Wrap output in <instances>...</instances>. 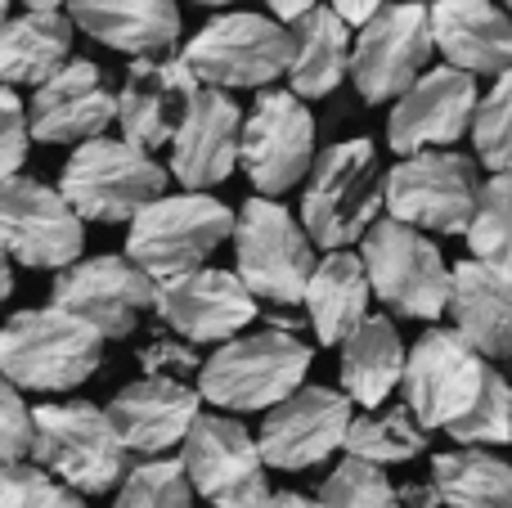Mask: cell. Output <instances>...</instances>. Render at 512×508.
<instances>
[{"instance_id":"6da1fadb","label":"cell","mask_w":512,"mask_h":508,"mask_svg":"<svg viewBox=\"0 0 512 508\" xmlns=\"http://www.w3.org/2000/svg\"><path fill=\"white\" fill-rule=\"evenodd\" d=\"M310 347L297 333L256 329L221 342L198 369V396L230 414H270L292 392H301L310 374Z\"/></svg>"},{"instance_id":"7a4b0ae2","label":"cell","mask_w":512,"mask_h":508,"mask_svg":"<svg viewBox=\"0 0 512 508\" xmlns=\"http://www.w3.org/2000/svg\"><path fill=\"white\" fill-rule=\"evenodd\" d=\"M104 365V338L59 306L18 311L0 329V374L18 392H72Z\"/></svg>"},{"instance_id":"3957f363","label":"cell","mask_w":512,"mask_h":508,"mask_svg":"<svg viewBox=\"0 0 512 508\" xmlns=\"http://www.w3.org/2000/svg\"><path fill=\"white\" fill-rule=\"evenodd\" d=\"M382 167L369 140L328 144L315 158L301 194V230L324 252H342L360 243L378 225L382 212Z\"/></svg>"},{"instance_id":"277c9868","label":"cell","mask_w":512,"mask_h":508,"mask_svg":"<svg viewBox=\"0 0 512 508\" xmlns=\"http://www.w3.org/2000/svg\"><path fill=\"white\" fill-rule=\"evenodd\" d=\"M32 464L77 495H108L131 473V450L122 446L108 410L63 401L32 410Z\"/></svg>"},{"instance_id":"5b68a950","label":"cell","mask_w":512,"mask_h":508,"mask_svg":"<svg viewBox=\"0 0 512 508\" xmlns=\"http://www.w3.org/2000/svg\"><path fill=\"white\" fill-rule=\"evenodd\" d=\"M234 216L212 194H162L126 230V257L153 279L167 284L176 275L203 270L207 257L234 239Z\"/></svg>"},{"instance_id":"8992f818","label":"cell","mask_w":512,"mask_h":508,"mask_svg":"<svg viewBox=\"0 0 512 508\" xmlns=\"http://www.w3.org/2000/svg\"><path fill=\"white\" fill-rule=\"evenodd\" d=\"M59 194L81 221L131 225L144 207L167 194V171L135 144L99 135L90 144H77V153L63 162Z\"/></svg>"},{"instance_id":"52a82bcc","label":"cell","mask_w":512,"mask_h":508,"mask_svg":"<svg viewBox=\"0 0 512 508\" xmlns=\"http://www.w3.org/2000/svg\"><path fill=\"white\" fill-rule=\"evenodd\" d=\"M234 261H239L234 275L248 284V293L270 306H297L319 266L301 221H292L279 198L261 194H252L234 216Z\"/></svg>"},{"instance_id":"ba28073f","label":"cell","mask_w":512,"mask_h":508,"mask_svg":"<svg viewBox=\"0 0 512 508\" xmlns=\"http://www.w3.org/2000/svg\"><path fill=\"white\" fill-rule=\"evenodd\" d=\"M481 198L477 162L468 153L427 149L400 158L382 180V207L391 221L423 234H468Z\"/></svg>"},{"instance_id":"9c48e42d","label":"cell","mask_w":512,"mask_h":508,"mask_svg":"<svg viewBox=\"0 0 512 508\" xmlns=\"http://www.w3.org/2000/svg\"><path fill=\"white\" fill-rule=\"evenodd\" d=\"M360 243L369 288L387 311H396L400 320H441L450 311V266L423 230H409L387 216Z\"/></svg>"},{"instance_id":"30bf717a","label":"cell","mask_w":512,"mask_h":508,"mask_svg":"<svg viewBox=\"0 0 512 508\" xmlns=\"http://www.w3.org/2000/svg\"><path fill=\"white\" fill-rule=\"evenodd\" d=\"M180 59L194 68L198 86L212 90H270L288 77L292 36L279 18L265 14H221L189 36Z\"/></svg>"},{"instance_id":"8fae6325","label":"cell","mask_w":512,"mask_h":508,"mask_svg":"<svg viewBox=\"0 0 512 508\" xmlns=\"http://www.w3.org/2000/svg\"><path fill=\"white\" fill-rule=\"evenodd\" d=\"M436 54L432 9L423 0L382 5L351 45V81L364 104H396Z\"/></svg>"},{"instance_id":"7c38bea8","label":"cell","mask_w":512,"mask_h":508,"mask_svg":"<svg viewBox=\"0 0 512 508\" xmlns=\"http://www.w3.org/2000/svg\"><path fill=\"white\" fill-rule=\"evenodd\" d=\"M315 117L292 90H261L252 113H243L239 167L261 198H279L315 167Z\"/></svg>"},{"instance_id":"4fadbf2b","label":"cell","mask_w":512,"mask_h":508,"mask_svg":"<svg viewBox=\"0 0 512 508\" xmlns=\"http://www.w3.org/2000/svg\"><path fill=\"white\" fill-rule=\"evenodd\" d=\"M490 378V360L477 356L454 329H427L405 356V405L418 428L450 432L463 414L477 405Z\"/></svg>"},{"instance_id":"5bb4252c","label":"cell","mask_w":512,"mask_h":508,"mask_svg":"<svg viewBox=\"0 0 512 508\" xmlns=\"http://www.w3.org/2000/svg\"><path fill=\"white\" fill-rule=\"evenodd\" d=\"M0 248L32 270H68L86 248V221L54 185L32 176L0 180Z\"/></svg>"},{"instance_id":"9a60e30c","label":"cell","mask_w":512,"mask_h":508,"mask_svg":"<svg viewBox=\"0 0 512 508\" xmlns=\"http://www.w3.org/2000/svg\"><path fill=\"white\" fill-rule=\"evenodd\" d=\"M180 468L194 495H203L212 508H265L270 500L261 446L230 414H198L185 437Z\"/></svg>"},{"instance_id":"2e32d148","label":"cell","mask_w":512,"mask_h":508,"mask_svg":"<svg viewBox=\"0 0 512 508\" xmlns=\"http://www.w3.org/2000/svg\"><path fill=\"white\" fill-rule=\"evenodd\" d=\"M153 302H158V284L131 257L108 252V257H86L72 261L68 270H59L50 306L77 315L104 342L108 338L122 342L140 329V320L153 311Z\"/></svg>"},{"instance_id":"e0dca14e","label":"cell","mask_w":512,"mask_h":508,"mask_svg":"<svg viewBox=\"0 0 512 508\" xmlns=\"http://www.w3.org/2000/svg\"><path fill=\"white\" fill-rule=\"evenodd\" d=\"M355 419V405L346 392L333 387H301L283 405H274L261 423V459L265 468H283V473H306V468L324 464L333 450L346 446V428Z\"/></svg>"},{"instance_id":"ac0fdd59","label":"cell","mask_w":512,"mask_h":508,"mask_svg":"<svg viewBox=\"0 0 512 508\" xmlns=\"http://www.w3.org/2000/svg\"><path fill=\"white\" fill-rule=\"evenodd\" d=\"M153 315L176 333L189 347H203V342H230L256 320V297L248 293L234 270H189L176 275L167 284H158V302Z\"/></svg>"},{"instance_id":"d6986e66","label":"cell","mask_w":512,"mask_h":508,"mask_svg":"<svg viewBox=\"0 0 512 508\" xmlns=\"http://www.w3.org/2000/svg\"><path fill=\"white\" fill-rule=\"evenodd\" d=\"M477 81L459 68H432L391 104L387 117V144L405 158L427 149H450L468 135L472 117H477Z\"/></svg>"},{"instance_id":"ffe728a7","label":"cell","mask_w":512,"mask_h":508,"mask_svg":"<svg viewBox=\"0 0 512 508\" xmlns=\"http://www.w3.org/2000/svg\"><path fill=\"white\" fill-rule=\"evenodd\" d=\"M198 95V77L180 54L167 59H135L126 68V81L117 90V126L122 140L153 153L176 140L189 104Z\"/></svg>"},{"instance_id":"44dd1931","label":"cell","mask_w":512,"mask_h":508,"mask_svg":"<svg viewBox=\"0 0 512 508\" xmlns=\"http://www.w3.org/2000/svg\"><path fill=\"white\" fill-rule=\"evenodd\" d=\"M243 144V108L225 90L198 86L176 140H171V176L189 194H207L212 185L234 176Z\"/></svg>"},{"instance_id":"7402d4cb","label":"cell","mask_w":512,"mask_h":508,"mask_svg":"<svg viewBox=\"0 0 512 508\" xmlns=\"http://www.w3.org/2000/svg\"><path fill=\"white\" fill-rule=\"evenodd\" d=\"M117 122V95L90 59H72L27 104V126L41 144H90Z\"/></svg>"},{"instance_id":"603a6c76","label":"cell","mask_w":512,"mask_h":508,"mask_svg":"<svg viewBox=\"0 0 512 508\" xmlns=\"http://www.w3.org/2000/svg\"><path fill=\"white\" fill-rule=\"evenodd\" d=\"M198 414H203L198 387L176 383V378H140V383H126L122 392L113 396V405H108V419H113L122 446L144 459H162V450L185 446Z\"/></svg>"},{"instance_id":"cb8c5ba5","label":"cell","mask_w":512,"mask_h":508,"mask_svg":"<svg viewBox=\"0 0 512 508\" xmlns=\"http://www.w3.org/2000/svg\"><path fill=\"white\" fill-rule=\"evenodd\" d=\"M432 41L450 68L468 77H504L512 68V18L495 0H436Z\"/></svg>"},{"instance_id":"d4e9b609","label":"cell","mask_w":512,"mask_h":508,"mask_svg":"<svg viewBox=\"0 0 512 508\" xmlns=\"http://www.w3.org/2000/svg\"><path fill=\"white\" fill-rule=\"evenodd\" d=\"M72 27L131 59H167L180 45L176 0H68Z\"/></svg>"},{"instance_id":"484cf974","label":"cell","mask_w":512,"mask_h":508,"mask_svg":"<svg viewBox=\"0 0 512 508\" xmlns=\"http://www.w3.org/2000/svg\"><path fill=\"white\" fill-rule=\"evenodd\" d=\"M450 320L454 333L486 360H512V279L481 261L450 270Z\"/></svg>"},{"instance_id":"4316f807","label":"cell","mask_w":512,"mask_h":508,"mask_svg":"<svg viewBox=\"0 0 512 508\" xmlns=\"http://www.w3.org/2000/svg\"><path fill=\"white\" fill-rule=\"evenodd\" d=\"M288 86L297 99H324L351 77V23L333 5H315L288 27Z\"/></svg>"},{"instance_id":"83f0119b","label":"cell","mask_w":512,"mask_h":508,"mask_svg":"<svg viewBox=\"0 0 512 508\" xmlns=\"http://www.w3.org/2000/svg\"><path fill=\"white\" fill-rule=\"evenodd\" d=\"M72 63V18L59 9H23L0 27V86H45Z\"/></svg>"},{"instance_id":"f1b7e54d","label":"cell","mask_w":512,"mask_h":508,"mask_svg":"<svg viewBox=\"0 0 512 508\" xmlns=\"http://www.w3.org/2000/svg\"><path fill=\"white\" fill-rule=\"evenodd\" d=\"M369 302H373V288H369V275H364V261L346 248L319 257L315 275L306 284V297H301L310 329H315V338L324 347H342L369 320Z\"/></svg>"},{"instance_id":"f546056e","label":"cell","mask_w":512,"mask_h":508,"mask_svg":"<svg viewBox=\"0 0 512 508\" xmlns=\"http://www.w3.org/2000/svg\"><path fill=\"white\" fill-rule=\"evenodd\" d=\"M405 342L400 329L387 315H369L351 338L342 342V392L351 396V405H360L364 414L382 410L387 396L405 378Z\"/></svg>"},{"instance_id":"4dcf8cb0","label":"cell","mask_w":512,"mask_h":508,"mask_svg":"<svg viewBox=\"0 0 512 508\" xmlns=\"http://www.w3.org/2000/svg\"><path fill=\"white\" fill-rule=\"evenodd\" d=\"M432 486L445 508H512V464L490 450H445L432 459Z\"/></svg>"},{"instance_id":"1f68e13d","label":"cell","mask_w":512,"mask_h":508,"mask_svg":"<svg viewBox=\"0 0 512 508\" xmlns=\"http://www.w3.org/2000/svg\"><path fill=\"white\" fill-rule=\"evenodd\" d=\"M346 455L364 459L373 468H387V464H409L427 450V432L418 428V419L409 414V405H387V410H373V414H355L351 428H346Z\"/></svg>"},{"instance_id":"d6a6232c","label":"cell","mask_w":512,"mask_h":508,"mask_svg":"<svg viewBox=\"0 0 512 508\" xmlns=\"http://www.w3.org/2000/svg\"><path fill=\"white\" fill-rule=\"evenodd\" d=\"M468 248L472 261L512 279V171H499L481 185L477 212L468 225Z\"/></svg>"},{"instance_id":"836d02e7","label":"cell","mask_w":512,"mask_h":508,"mask_svg":"<svg viewBox=\"0 0 512 508\" xmlns=\"http://www.w3.org/2000/svg\"><path fill=\"white\" fill-rule=\"evenodd\" d=\"M113 508H194V486L180 459H144L117 486Z\"/></svg>"},{"instance_id":"e575fe53","label":"cell","mask_w":512,"mask_h":508,"mask_svg":"<svg viewBox=\"0 0 512 508\" xmlns=\"http://www.w3.org/2000/svg\"><path fill=\"white\" fill-rule=\"evenodd\" d=\"M450 437L468 450H486V446H508L512 441V387L499 369H490L486 387H481L477 405L463 414L450 428Z\"/></svg>"},{"instance_id":"d590c367","label":"cell","mask_w":512,"mask_h":508,"mask_svg":"<svg viewBox=\"0 0 512 508\" xmlns=\"http://www.w3.org/2000/svg\"><path fill=\"white\" fill-rule=\"evenodd\" d=\"M472 144L477 158L490 171H512V68L495 77V86L477 99V117H472Z\"/></svg>"},{"instance_id":"8d00e7d4","label":"cell","mask_w":512,"mask_h":508,"mask_svg":"<svg viewBox=\"0 0 512 508\" xmlns=\"http://www.w3.org/2000/svg\"><path fill=\"white\" fill-rule=\"evenodd\" d=\"M319 508H400V495L382 468L346 455L319 486Z\"/></svg>"},{"instance_id":"74e56055","label":"cell","mask_w":512,"mask_h":508,"mask_svg":"<svg viewBox=\"0 0 512 508\" xmlns=\"http://www.w3.org/2000/svg\"><path fill=\"white\" fill-rule=\"evenodd\" d=\"M0 508H86V500L36 464H0Z\"/></svg>"},{"instance_id":"f35d334b","label":"cell","mask_w":512,"mask_h":508,"mask_svg":"<svg viewBox=\"0 0 512 508\" xmlns=\"http://www.w3.org/2000/svg\"><path fill=\"white\" fill-rule=\"evenodd\" d=\"M32 455V405L0 374V464H23Z\"/></svg>"},{"instance_id":"ab89813d","label":"cell","mask_w":512,"mask_h":508,"mask_svg":"<svg viewBox=\"0 0 512 508\" xmlns=\"http://www.w3.org/2000/svg\"><path fill=\"white\" fill-rule=\"evenodd\" d=\"M32 149V126H27V108L14 90L0 86V180L18 176Z\"/></svg>"},{"instance_id":"60d3db41","label":"cell","mask_w":512,"mask_h":508,"mask_svg":"<svg viewBox=\"0 0 512 508\" xmlns=\"http://www.w3.org/2000/svg\"><path fill=\"white\" fill-rule=\"evenodd\" d=\"M140 369H144V378H176V383H185V374H198L203 360H198V351L189 347V342H180L176 333H162V338H153L149 347L140 351Z\"/></svg>"},{"instance_id":"b9f144b4","label":"cell","mask_w":512,"mask_h":508,"mask_svg":"<svg viewBox=\"0 0 512 508\" xmlns=\"http://www.w3.org/2000/svg\"><path fill=\"white\" fill-rule=\"evenodd\" d=\"M328 5H333L351 27H364L382 5H387V0H328Z\"/></svg>"},{"instance_id":"7bdbcfd3","label":"cell","mask_w":512,"mask_h":508,"mask_svg":"<svg viewBox=\"0 0 512 508\" xmlns=\"http://www.w3.org/2000/svg\"><path fill=\"white\" fill-rule=\"evenodd\" d=\"M396 495H400V508H445L432 482H423V486H400Z\"/></svg>"},{"instance_id":"ee69618b","label":"cell","mask_w":512,"mask_h":508,"mask_svg":"<svg viewBox=\"0 0 512 508\" xmlns=\"http://www.w3.org/2000/svg\"><path fill=\"white\" fill-rule=\"evenodd\" d=\"M315 5H319V0H265V9H270L279 23H297V18L310 14Z\"/></svg>"},{"instance_id":"f6af8a7d","label":"cell","mask_w":512,"mask_h":508,"mask_svg":"<svg viewBox=\"0 0 512 508\" xmlns=\"http://www.w3.org/2000/svg\"><path fill=\"white\" fill-rule=\"evenodd\" d=\"M265 508H319V500H310V495H297V491H283V495H270Z\"/></svg>"},{"instance_id":"bcb514c9","label":"cell","mask_w":512,"mask_h":508,"mask_svg":"<svg viewBox=\"0 0 512 508\" xmlns=\"http://www.w3.org/2000/svg\"><path fill=\"white\" fill-rule=\"evenodd\" d=\"M9 293H14V270H9V252L0 248V306H5Z\"/></svg>"},{"instance_id":"7dc6e473","label":"cell","mask_w":512,"mask_h":508,"mask_svg":"<svg viewBox=\"0 0 512 508\" xmlns=\"http://www.w3.org/2000/svg\"><path fill=\"white\" fill-rule=\"evenodd\" d=\"M27 9H59V5H68V0H23Z\"/></svg>"},{"instance_id":"c3c4849f","label":"cell","mask_w":512,"mask_h":508,"mask_svg":"<svg viewBox=\"0 0 512 508\" xmlns=\"http://www.w3.org/2000/svg\"><path fill=\"white\" fill-rule=\"evenodd\" d=\"M5 18H9V0H0V27H5Z\"/></svg>"},{"instance_id":"681fc988","label":"cell","mask_w":512,"mask_h":508,"mask_svg":"<svg viewBox=\"0 0 512 508\" xmlns=\"http://www.w3.org/2000/svg\"><path fill=\"white\" fill-rule=\"evenodd\" d=\"M194 5H234V0H194Z\"/></svg>"},{"instance_id":"f907efd6","label":"cell","mask_w":512,"mask_h":508,"mask_svg":"<svg viewBox=\"0 0 512 508\" xmlns=\"http://www.w3.org/2000/svg\"><path fill=\"white\" fill-rule=\"evenodd\" d=\"M508 18H512V0H508Z\"/></svg>"}]
</instances>
